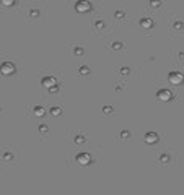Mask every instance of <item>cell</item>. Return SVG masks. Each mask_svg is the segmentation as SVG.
<instances>
[{"instance_id":"cell-11","label":"cell","mask_w":184,"mask_h":195,"mask_svg":"<svg viewBox=\"0 0 184 195\" xmlns=\"http://www.w3.org/2000/svg\"><path fill=\"white\" fill-rule=\"evenodd\" d=\"M61 112H62L61 107H54V109H51V114H52V115H61Z\"/></svg>"},{"instance_id":"cell-18","label":"cell","mask_w":184,"mask_h":195,"mask_svg":"<svg viewBox=\"0 0 184 195\" xmlns=\"http://www.w3.org/2000/svg\"><path fill=\"white\" fill-rule=\"evenodd\" d=\"M41 132H42V133H46V132H47V127H46V125H42V127H41Z\"/></svg>"},{"instance_id":"cell-3","label":"cell","mask_w":184,"mask_h":195,"mask_svg":"<svg viewBox=\"0 0 184 195\" xmlns=\"http://www.w3.org/2000/svg\"><path fill=\"white\" fill-rule=\"evenodd\" d=\"M0 73H2V75H11V73H15V65H13V63H10V62L2 63V65H0Z\"/></svg>"},{"instance_id":"cell-2","label":"cell","mask_w":184,"mask_h":195,"mask_svg":"<svg viewBox=\"0 0 184 195\" xmlns=\"http://www.w3.org/2000/svg\"><path fill=\"white\" fill-rule=\"evenodd\" d=\"M75 10H77L78 13H86V11L91 10V3L86 2V0H82V2H78L77 5H75Z\"/></svg>"},{"instance_id":"cell-1","label":"cell","mask_w":184,"mask_h":195,"mask_svg":"<svg viewBox=\"0 0 184 195\" xmlns=\"http://www.w3.org/2000/svg\"><path fill=\"white\" fill-rule=\"evenodd\" d=\"M168 81L171 83V85H181L184 81V75L181 72H170V75H168Z\"/></svg>"},{"instance_id":"cell-8","label":"cell","mask_w":184,"mask_h":195,"mask_svg":"<svg viewBox=\"0 0 184 195\" xmlns=\"http://www.w3.org/2000/svg\"><path fill=\"white\" fill-rule=\"evenodd\" d=\"M140 26H143L145 29H148V28H151L153 26V21H151L150 18H143L142 21H140Z\"/></svg>"},{"instance_id":"cell-5","label":"cell","mask_w":184,"mask_h":195,"mask_svg":"<svg viewBox=\"0 0 184 195\" xmlns=\"http://www.w3.org/2000/svg\"><path fill=\"white\" fill-rule=\"evenodd\" d=\"M41 85L44 86V88H47V90H51L52 86L57 85V80L52 77H46V78H42V81H41Z\"/></svg>"},{"instance_id":"cell-19","label":"cell","mask_w":184,"mask_h":195,"mask_svg":"<svg viewBox=\"0 0 184 195\" xmlns=\"http://www.w3.org/2000/svg\"><path fill=\"white\" fill-rule=\"evenodd\" d=\"M75 142H77V143H80V142H83V137H77V138H75Z\"/></svg>"},{"instance_id":"cell-6","label":"cell","mask_w":184,"mask_h":195,"mask_svg":"<svg viewBox=\"0 0 184 195\" xmlns=\"http://www.w3.org/2000/svg\"><path fill=\"white\" fill-rule=\"evenodd\" d=\"M157 98L160 99V101H170V99L173 98V94H171V91H168V90H160Z\"/></svg>"},{"instance_id":"cell-12","label":"cell","mask_w":184,"mask_h":195,"mask_svg":"<svg viewBox=\"0 0 184 195\" xmlns=\"http://www.w3.org/2000/svg\"><path fill=\"white\" fill-rule=\"evenodd\" d=\"M88 72H90V70H88V67H82V69H80V73H82V75H86Z\"/></svg>"},{"instance_id":"cell-17","label":"cell","mask_w":184,"mask_h":195,"mask_svg":"<svg viewBox=\"0 0 184 195\" xmlns=\"http://www.w3.org/2000/svg\"><path fill=\"white\" fill-rule=\"evenodd\" d=\"M121 137H122V138H127V137H129V132H122Z\"/></svg>"},{"instance_id":"cell-9","label":"cell","mask_w":184,"mask_h":195,"mask_svg":"<svg viewBox=\"0 0 184 195\" xmlns=\"http://www.w3.org/2000/svg\"><path fill=\"white\" fill-rule=\"evenodd\" d=\"M44 112H46V109H44L42 106H38V107H34V115L36 117H42Z\"/></svg>"},{"instance_id":"cell-4","label":"cell","mask_w":184,"mask_h":195,"mask_svg":"<svg viewBox=\"0 0 184 195\" xmlns=\"http://www.w3.org/2000/svg\"><path fill=\"white\" fill-rule=\"evenodd\" d=\"M77 161H78V164L86 166V164H90V163H91V156L88 153H80L77 156Z\"/></svg>"},{"instance_id":"cell-14","label":"cell","mask_w":184,"mask_h":195,"mask_svg":"<svg viewBox=\"0 0 184 195\" xmlns=\"http://www.w3.org/2000/svg\"><path fill=\"white\" fill-rule=\"evenodd\" d=\"M111 111H113V109H111V107H109V106H108V107H103V112H106V114H109V112H111Z\"/></svg>"},{"instance_id":"cell-15","label":"cell","mask_w":184,"mask_h":195,"mask_svg":"<svg viewBox=\"0 0 184 195\" xmlns=\"http://www.w3.org/2000/svg\"><path fill=\"white\" fill-rule=\"evenodd\" d=\"M174 28H176V29H181V28H182V23H174Z\"/></svg>"},{"instance_id":"cell-13","label":"cell","mask_w":184,"mask_h":195,"mask_svg":"<svg viewBox=\"0 0 184 195\" xmlns=\"http://www.w3.org/2000/svg\"><path fill=\"white\" fill-rule=\"evenodd\" d=\"M151 7H153V8L160 7V0H151Z\"/></svg>"},{"instance_id":"cell-7","label":"cell","mask_w":184,"mask_h":195,"mask_svg":"<svg viewBox=\"0 0 184 195\" xmlns=\"http://www.w3.org/2000/svg\"><path fill=\"white\" fill-rule=\"evenodd\" d=\"M143 140H145V143H148V145H153V143L158 142V135L155 132H148L145 137H143Z\"/></svg>"},{"instance_id":"cell-10","label":"cell","mask_w":184,"mask_h":195,"mask_svg":"<svg viewBox=\"0 0 184 195\" xmlns=\"http://www.w3.org/2000/svg\"><path fill=\"white\" fill-rule=\"evenodd\" d=\"M0 3H2L3 7H11L15 3V0H0Z\"/></svg>"},{"instance_id":"cell-16","label":"cell","mask_w":184,"mask_h":195,"mask_svg":"<svg viewBox=\"0 0 184 195\" xmlns=\"http://www.w3.org/2000/svg\"><path fill=\"white\" fill-rule=\"evenodd\" d=\"M121 44H119V42H114V44H113V49H121Z\"/></svg>"}]
</instances>
